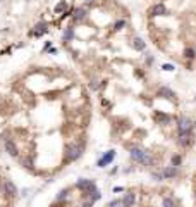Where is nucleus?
I'll use <instances>...</instances> for the list:
<instances>
[{
  "label": "nucleus",
  "instance_id": "obj_17",
  "mask_svg": "<svg viewBox=\"0 0 196 207\" xmlns=\"http://www.w3.org/2000/svg\"><path fill=\"white\" fill-rule=\"evenodd\" d=\"M133 47L136 48L138 52H143L145 48H146V43H145L139 36H136V38H133Z\"/></svg>",
  "mask_w": 196,
  "mask_h": 207
},
{
  "label": "nucleus",
  "instance_id": "obj_13",
  "mask_svg": "<svg viewBox=\"0 0 196 207\" xmlns=\"http://www.w3.org/2000/svg\"><path fill=\"white\" fill-rule=\"evenodd\" d=\"M47 31H48V24L43 21V22H38L36 26H35V29H33L29 35H31V36H42L43 33H47Z\"/></svg>",
  "mask_w": 196,
  "mask_h": 207
},
{
  "label": "nucleus",
  "instance_id": "obj_1",
  "mask_svg": "<svg viewBox=\"0 0 196 207\" xmlns=\"http://www.w3.org/2000/svg\"><path fill=\"white\" fill-rule=\"evenodd\" d=\"M83 152H85V145L83 143L67 145V149H65V160L67 162H74V160H78L83 155Z\"/></svg>",
  "mask_w": 196,
  "mask_h": 207
},
{
  "label": "nucleus",
  "instance_id": "obj_3",
  "mask_svg": "<svg viewBox=\"0 0 196 207\" xmlns=\"http://www.w3.org/2000/svg\"><path fill=\"white\" fill-rule=\"evenodd\" d=\"M76 188H79V190L85 193V197H88L96 190V185H95V181L93 180H85V178H81V180L76 181Z\"/></svg>",
  "mask_w": 196,
  "mask_h": 207
},
{
  "label": "nucleus",
  "instance_id": "obj_6",
  "mask_svg": "<svg viewBox=\"0 0 196 207\" xmlns=\"http://www.w3.org/2000/svg\"><path fill=\"white\" fill-rule=\"evenodd\" d=\"M148 14L151 17H157V16H167L169 14V9L164 5V4H155L148 9Z\"/></svg>",
  "mask_w": 196,
  "mask_h": 207
},
{
  "label": "nucleus",
  "instance_id": "obj_8",
  "mask_svg": "<svg viewBox=\"0 0 196 207\" xmlns=\"http://www.w3.org/2000/svg\"><path fill=\"white\" fill-rule=\"evenodd\" d=\"M157 97L167 98V100H170V102H175V93L170 90L169 86H160L158 90H157Z\"/></svg>",
  "mask_w": 196,
  "mask_h": 207
},
{
  "label": "nucleus",
  "instance_id": "obj_30",
  "mask_svg": "<svg viewBox=\"0 0 196 207\" xmlns=\"http://www.w3.org/2000/svg\"><path fill=\"white\" fill-rule=\"evenodd\" d=\"M45 52H48V53H57V48H48V50H45Z\"/></svg>",
  "mask_w": 196,
  "mask_h": 207
},
{
  "label": "nucleus",
  "instance_id": "obj_25",
  "mask_svg": "<svg viewBox=\"0 0 196 207\" xmlns=\"http://www.w3.org/2000/svg\"><path fill=\"white\" fill-rule=\"evenodd\" d=\"M100 88V81L96 80V78H93V80L90 81V90H93V91H96Z\"/></svg>",
  "mask_w": 196,
  "mask_h": 207
},
{
  "label": "nucleus",
  "instance_id": "obj_28",
  "mask_svg": "<svg viewBox=\"0 0 196 207\" xmlns=\"http://www.w3.org/2000/svg\"><path fill=\"white\" fill-rule=\"evenodd\" d=\"M162 71H169V73H172V71H175V66L174 64H162Z\"/></svg>",
  "mask_w": 196,
  "mask_h": 207
},
{
  "label": "nucleus",
  "instance_id": "obj_18",
  "mask_svg": "<svg viewBox=\"0 0 196 207\" xmlns=\"http://www.w3.org/2000/svg\"><path fill=\"white\" fill-rule=\"evenodd\" d=\"M182 55H184V59H188V60H193V59L196 57V50L193 47H186Z\"/></svg>",
  "mask_w": 196,
  "mask_h": 207
},
{
  "label": "nucleus",
  "instance_id": "obj_24",
  "mask_svg": "<svg viewBox=\"0 0 196 207\" xmlns=\"http://www.w3.org/2000/svg\"><path fill=\"white\" fill-rule=\"evenodd\" d=\"M88 197H90V200L95 204L96 200H100V198H101V191H100V190H95L93 193H91V195H88Z\"/></svg>",
  "mask_w": 196,
  "mask_h": 207
},
{
  "label": "nucleus",
  "instance_id": "obj_22",
  "mask_svg": "<svg viewBox=\"0 0 196 207\" xmlns=\"http://www.w3.org/2000/svg\"><path fill=\"white\" fill-rule=\"evenodd\" d=\"M151 180L153 181H164L165 178H164V173H162V171H153V173H151Z\"/></svg>",
  "mask_w": 196,
  "mask_h": 207
},
{
  "label": "nucleus",
  "instance_id": "obj_14",
  "mask_svg": "<svg viewBox=\"0 0 196 207\" xmlns=\"http://www.w3.org/2000/svg\"><path fill=\"white\" fill-rule=\"evenodd\" d=\"M136 204V195H134L133 191H129V193H126V195L122 197V205L124 207H131Z\"/></svg>",
  "mask_w": 196,
  "mask_h": 207
},
{
  "label": "nucleus",
  "instance_id": "obj_4",
  "mask_svg": "<svg viewBox=\"0 0 196 207\" xmlns=\"http://www.w3.org/2000/svg\"><path fill=\"white\" fill-rule=\"evenodd\" d=\"M148 152L150 150L143 149V147H133L131 152H129V157H131V160L136 162V164H143V160H145V157H146Z\"/></svg>",
  "mask_w": 196,
  "mask_h": 207
},
{
  "label": "nucleus",
  "instance_id": "obj_9",
  "mask_svg": "<svg viewBox=\"0 0 196 207\" xmlns=\"http://www.w3.org/2000/svg\"><path fill=\"white\" fill-rule=\"evenodd\" d=\"M2 188H4V191H5L7 197H17V193H19L17 186L14 185L11 180H5V181H4V183H2Z\"/></svg>",
  "mask_w": 196,
  "mask_h": 207
},
{
  "label": "nucleus",
  "instance_id": "obj_10",
  "mask_svg": "<svg viewBox=\"0 0 196 207\" xmlns=\"http://www.w3.org/2000/svg\"><path fill=\"white\" fill-rule=\"evenodd\" d=\"M5 142V152L11 157H17L19 155V149H17V145H16V142H12L11 138H7V140H4Z\"/></svg>",
  "mask_w": 196,
  "mask_h": 207
},
{
  "label": "nucleus",
  "instance_id": "obj_7",
  "mask_svg": "<svg viewBox=\"0 0 196 207\" xmlns=\"http://www.w3.org/2000/svg\"><path fill=\"white\" fill-rule=\"evenodd\" d=\"M153 119L157 121V124H160V126H169V124H172V117H170L169 114L160 112V111H157L153 114Z\"/></svg>",
  "mask_w": 196,
  "mask_h": 207
},
{
  "label": "nucleus",
  "instance_id": "obj_16",
  "mask_svg": "<svg viewBox=\"0 0 196 207\" xmlns=\"http://www.w3.org/2000/svg\"><path fill=\"white\" fill-rule=\"evenodd\" d=\"M62 40L65 43H69V42H72V40H74V26H67V28H65Z\"/></svg>",
  "mask_w": 196,
  "mask_h": 207
},
{
  "label": "nucleus",
  "instance_id": "obj_29",
  "mask_svg": "<svg viewBox=\"0 0 196 207\" xmlns=\"http://www.w3.org/2000/svg\"><path fill=\"white\" fill-rule=\"evenodd\" d=\"M22 167H26V169H31V167H33V166H31V160L24 159V160H22Z\"/></svg>",
  "mask_w": 196,
  "mask_h": 207
},
{
  "label": "nucleus",
  "instance_id": "obj_27",
  "mask_svg": "<svg viewBox=\"0 0 196 207\" xmlns=\"http://www.w3.org/2000/svg\"><path fill=\"white\" fill-rule=\"evenodd\" d=\"M108 207H117V205H122V198H114V200H110L108 204H107Z\"/></svg>",
  "mask_w": 196,
  "mask_h": 207
},
{
  "label": "nucleus",
  "instance_id": "obj_32",
  "mask_svg": "<svg viewBox=\"0 0 196 207\" xmlns=\"http://www.w3.org/2000/svg\"><path fill=\"white\" fill-rule=\"evenodd\" d=\"M194 197H196V193H194Z\"/></svg>",
  "mask_w": 196,
  "mask_h": 207
},
{
  "label": "nucleus",
  "instance_id": "obj_19",
  "mask_svg": "<svg viewBox=\"0 0 196 207\" xmlns=\"http://www.w3.org/2000/svg\"><path fill=\"white\" fill-rule=\"evenodd\" d=\"M69 193H71V188H64V190L55 197V202H64L67 197H69Z\"/></svg>",
  "mask_w": 196,
  "mask_h": 207
},
{
  "label": "nucleus",
  "instance_id": "obj_2",
  "mask_svg": "<svg viewBox=\"0 0 196 207\" xmlns=\"http://www.w3.org/2000/svg\"><path fill=\"white\" fill-rule=\"evenodd\" d=\"M193 126H194V122L191 121L188 116H181L177 119V136L181 135H189L193 131Z\"/></svg>",
  "mask_w": 196,
  "mask_h": 207
},
{
  "label": "nucleus",
  "instance_id": "obj_11",
  "mask_svg": "<svg viewBox=\"0 0 196 207\" xmlns=\"http://www.w3.org/2000/svg\"><path fill=\"white\" fill-rule=\"evenodd\" d=\"M162 173H164L165 180H172V178H175V176L179 174V167H175V166L169 164V166H165L164 169H162Z\"/></svg>",
  "mask_w": 196,
  "mask_h": 207
},
{
  "label": "nucleus",
  "instance_id": "obj_12",
  "mask_svg": "<svg viewBox=\"0 0 196 207\" xmlns=\"http://www.w3.org/2000/svg\"><path fill=\"white\" fill-rule=\"evenodd\" d=\"M193 142H194L193 133H189V135H181L179 140H177V143H179L182 149H188V147H191V145H193Z\"/></svg>",
  "mask_w": 196,
  "mask_h": 207
},
{
  "label": "nucleus",
  "instance_id": "obj_23",
  "mask_svg": "<svg viewBox=\"0 0 196 207\" xmlns=\"http://www.w3.org/2000/svg\"><path fill=\"white\" fill-rule=\"evenodd\" d=\"M175 204H177V202H175L172 197H165L164 200H162V205H164V207H174Z\"/></svg>",
  "mask_w": 196,
  "mask_h": 207
},
{
  "label": "nucleus",
  "instance_id": "obj_31",
  "mask_svg": "<svg viewBox=\"0 0 196 207\" xmlns=\"http://www.w3.org/2000/svg\"><path fill=\"white\" fill-rule=\"evenodd\" d=\"M126 190V188H122V186H115V188H114V191H124Z\"/></svg>",
  "mask_w": 196,
  "mask_h": 207
},
{
  "label": "nucleus",
  "instance_id": "obj_20",
  "mask_svg": "<svg viewBox=\"0 0 196 207\" xmlns=\"http://www.w3.org/2000/svg\"><path fill=\"white\" fill-rule=\"evenodd\" d=\"M170 164L175 166V167H179V166L182 164V155H179V154L172 155V157H170Z\"/></svg>",
  "mask_w": 196,
  "mask_h": 207
},
{
  "label": "nucleus",
  "instance_id": "obj_5",
  "mask_svg": "<svg viewBox=\"0 0 196 207\" xmlns=\"http://www.w3.org/2000/svg\"><path fill=\"white\" fill-rule=\"evenodd\" d=\"M115 155H117L115 150H107L105 154L96 160V167H107L108 164H112V160L115 159Z\"/></svg>",
  "mask_w": 196,
  "mask_h": 207
},
{
  "label": "nucleus",
  "instance_id": "obj_26",
  "mask_svg": "<svg viewBox=\"0 0 196 207\" xmlns=\"http://www.w3.org/2000/svg\"><path fill=\"white\" fill-rule=\"evenodd\" d=\"M124 26H126V21H124V19H121V21H117V22H115V26H114V31H121Z\"/></svg>",
  "mask_w": 196,
  "mask_h": 207
},
{
  "label": "nucleus",
  "instance_id": "obj_15",
  "mask_svg": "<svg viewBox=\"0 0 196 207\" xmlns=\"http://www.w3.org/2000/svg\"><path fill=\"white\" fill-rule=\"evenodd\" d=\"M86 14H88V9H86V7H78V9H74L72 21H81V19H85Z\"/></svg>",
  "mask_w": 196,
  "mask_h": 207
},
{
  "label": "nucleus",
  "instance_id": "obj_21",
  "mask_svg": "<svg viewBox=\"0 0 196 207\" xmlns=\"http://www.w3.org/2000/svg\"><path fill=\"white\" fill-rule=\"evenodd\" d=\"M65 9H67V0H62L58 5H55V9H53V11H55V14H60V12H64Z\"/></svg>",
  "mask_w": 196,
  "mask_h": 207
}]
</instances>
